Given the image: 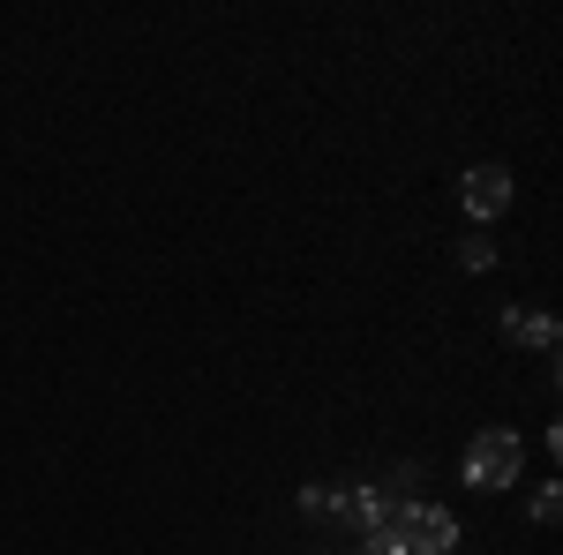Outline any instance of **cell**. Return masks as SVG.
<instances>
[{
	"label": "cell",
	"mask_w": 563,
	"mask_h": 555,
	"mask_svg": "<svg viewBox=\"0 0 563 555\" xmlns=\"http://www.w3.org/2000/svg\"><path fill=\"white\" fill-rule=\"evenodd\" d=\"M556 511H563V496H556V488H541V496H533V518H541V525H556Z\"/></svg>",
	"instance_id": "7"
},
{
	"label": "cell",
	"mask_w": 563,
	"mask_h": 555,
	"mask_svg": "<svg viewBox=\"0 0 563 555\" xmlns=\"http://www.w3.org/2000/svg\"><path fill=\"white\" fill-rule=\"evenodd\" d=\"M459 211H466V218H504V211H511V173H504V166L459 173Z\"/></svg>",
	"instance_id": "4"
},
{
	"label": "cell",
	"mask_w": 563,
	"mask_h": 555,
	"mask_svg": "<svg viewBox=\"0 0 563 555\" xmlns=\"http://www.w3.org/2000/svg\"><path fill=\"white\" fill-rule=\"evenodd\" d=\"M406 511V496H398V480H361V488H339L331 496V518H346V525H361V533H376L384 518Z\"/></svg>",
	"instance_id": "3"
},
{
	"label": "cell",
	"mask_w": 563,
	"mask_h": 555,
	"mask_svg": "<svg viewBox=\"0 0 563 555\" xmlns=\"http://www.w3.org/2000/svg\"><path fill=\"white\" fill-rule=\"evenodd\" d=\"M459 263H466V270H488V263H496V248H488V241H466V248H459Z\"/></svg>",
	"instance_id": "6"
},
{
	"label": "cell",
	"mask_w": 563,
	"mask_h": 555,
	"mask_svg": "<svg viewBox=\"0 0 563 555\" xmlns=\"http://www.w3.org/2000/svg\"><path fill=\"white\" fill-rule=\"evenodd\" d=\"M504 331H511L519 345H541V353H549V345H556V315H519V308H511Z\"/></svg>",
	"instance_id": "5"
},
{
	"label": "cell",
	"mask_w": 563,
	"mask_h": 555,
	"mask_svg": "<svg viewBox=\"0 0 563 555\" xmlns=\"http://www.w3.org/2000/svg\"><path fill=\"white\" fill-rule=\"evenodd\" d=\"M451 548H459V518L435 511V503H406L361 541V555H451Z\"/></svg>",
	"instance_id": "1"
},
{
	"label": "cell",
	"mask_w": 563,
	"mask_h": 555,
	"mask_svg": "<svg viewBox=\"0 0 563 555\" xmlns=\"http://www.w3.org/2000/svg\"><path fill=\"white\" fill-rule=\"evenodd\" d=\"M519 466H526V443L511 428H481L474 443H466V480H474V488H511Z\"/></svg>",
	"instance_id": "2"
}]
</instances>
